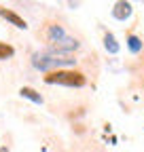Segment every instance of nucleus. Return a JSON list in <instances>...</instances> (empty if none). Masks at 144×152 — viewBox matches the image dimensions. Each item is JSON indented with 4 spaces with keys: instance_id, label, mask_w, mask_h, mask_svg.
<instances>
[{
    "instance_id": "nucleus-1",
    "label": "nucleus",
    "mask_w": 144,
    "mask_h": 152,
    "mask_svg": "<svg viewBox=\"0 0 144 152\" xmlns=\"http://www.w3.org/2000/svg\"><path fill=\"white\" fill-rule=\"evenodd\" d=\"M76 59H72L70 55L64 53H55V51H43V53H34L32 55V66L36 70H43V72H55V68H64V66H72Z\"/></svg>"
},
{
    "instance_id": "nucleus-2",
    "label": "nucleus",
    "mask_w": 144,
    "mask_h": 152,
    "mask_svg": "<svg viewBox=\"0 0 144 152\" xmlns=\"http://www.w3.org/2000/svg\"><path fill=\"white\" fill-rule=\"evenodd\" d=\"M47 38L51 42V51H55V53L70 55L72 51L79 49V40H76V38H70L66 34V30L62 26H57V23H53V26L47 28Z\"/></svg>"
},
{
    "instance_id": "nucleus-3",
    "label": "nucleus",
    "mask_w": 144,
    "mask_h": 152,
    "mask_svg": "<svg viewBox=\"0 0 144 152\" xmlns=\"http://www.w3.org/2000/svg\"><path fill=\"white\" fill-rule=\"evenodd\" d=\"M45 83L64 85V87H85L87 78L83 72H76V70H55V72H49L45 76Z\"/></svg>"
},
{
    "instance_id": "nucleus-4",
    "label": "nucleus",
    "mask_w": 144,
    "mask_h": 152,
    "mask_svg": "<svg viewBox=\"0 0 144 152\" xmlns=\"http://www.w3.org/2000/svg\"><path fill=\"white\" fill-rule=\"evenodd\" d=\"M0 17H2V19H7L9 23H13L15 28H19V30H26V28H28V23L24 21V17H19L15 11H11V9L0 7Z\"/></svg>"
},
{
    "instance_id": "nucleus-5",
    "label": "nucleus",
    "mask_w": 144,
    "mask_h": 152,
    "mask_svg": "<svg viewBox=\"0 0 144 152\" xmlns=\"http://www.w3.org/2000/svg\"><path fill=\"white\" fill-rule=\"evenodd\" d=\"M112 17L119 19V21H125V19L132 17V4L129 2H117L112 9Z\"/></svg>"
},
{
    "instance_id": "nucleus-6",
    "label": "nucleus",
    "mask_w": 144,
    "mask_h": 152,
    "mask_svg": "<svg viewBox=\"0 0 144 152\" xmlns=\"http://www.w3.org/2000/svg\"><path fill=\"white\" fill-rule=\"evenodd\" d=\"M19 95H21V97H26V99H30V102H34V104H43V95L36 93V91L30 89V87H21V89H19Z\"/></svg>"
},
{
    "instance_id": "nucleus-7",
    "label": "nucleus",
    "mask_w": 144,
    "mask_h": 152,
    "mask_svg": "<svg viewBox=\"0 0 144 152\" xmlns=\"http://www.w3.org/2000/svg\"><path fill=\"white\" fill-rule=\"evenodd\" d=\"M104 47H106L108 53H112V55L119 53V42L115 40V36H112L110 32H106V34H104Z\"/></svg>"
},
{
    "instance_id": "nucleus-8",
    "label": "nucleus",
    "mask_w": 144,
    "mask_h": 152,
    "mask_svg": "<svg viewBox=\"0 0 144 152\" xmlns=\"http://www.w3.org/2000/svg\"><path fill=\"white\" fill-rule=\"evenodd\" d=\"M13 55H15V49H13L11 45L0 42V61H2V59H9V57H13Z\"/></svg>"
},
{
    "instance_id": "nucleus-9",
    "label": "nucleus",
    "mask_w": 144,
    "mask_h": 152,
    "mask_svg": "<svg viewBox=\"0 0 144 152\" xmlns=\"http://www.w3.org/2000/svg\"><path fill=\"white\" fill-rule=\"evenodd\" d=\"M127 47H129V51L132 53H140V49H142V42H140V38L138 36H127Z\"/></svg>"
},
{
    "instance_id": "nucleus-10",
    "label": "nucleus",
    "mask_w": 144,
    "mask_h": 152,
    "mask_svg": "<svg viewBox=\"0 0 144 152\" xmlns=\"http://www.w3.org/2000/svg\"><path fill=\"white\" fill-rule=\"evenodd\" d=\"M0 152H9V148L7 146H0Z\"/></svg>"
}]
</instances>
